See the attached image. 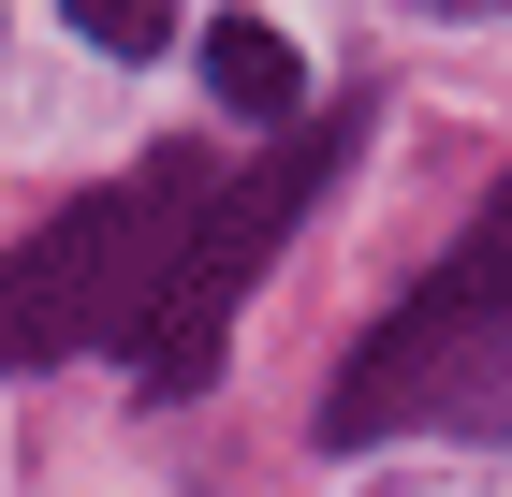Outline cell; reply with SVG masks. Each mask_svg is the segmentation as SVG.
I'll return each mask as SVG.
<instances>
[{"label":"cell","mask_w":512,"mask_h":497,"mask_svg":"<svg viewBox=\"0 0 512 497\" xmlns=\"http://www.w3.org/2000/svg\"><path fill=\"white\" fill-rule=\"evenodd\" d=\"M205 74H220V103H235V117H293V30L220 15V30H205Z\"/></svg>","instance_id":"4"},{"label":"cell","mask_w":512,"mask_h":497,"mask_svg":"<svg viewBox=\"0 0 512 497\" xmlns=\"http://www.w3.org/2000/svg\"><path fill=\"white\" fill-rule=\"evenodd\" d=\"M337 147H352V132H293L278 161L220 176V205H205V234H191V264H176V307H161V322H147V351H132V381H147V395H191L205 366H220V337H235L249 278L278 264V234L308 220V191L337 176Z\"/></svg>","instance_id":"3"},{"label":"cell","mask_w":512,"mask_h":497,"mask_svg":"<svg viewBox=\"0 0 512 497\" xmlns=\"http://www.w3.org/2000/svg\"><path fill=\"white\" fill-rule=\"evenodd\" d=\"M498 424L512 439V176L483 191V220L454 234V264L425 278V293L395 307L381 337L337 366V395H322V439L352 454V439H395V424Z\"/></svg>","instance_id":"2"},{"label":"cell","mask_w":512,"mask_h":497,"mask_svg":"<svg viewBox=\"0 0 512 497\" xmlns=\"http://www.w3.org/2000/svg\"><path fill=\"white\" fill-rule=\"evenodd\" d=\"M205 205H220V161L161 147L147 176L59 205L30 249H0V293H15V366H59V351H147V322L176 307Z\"/></svg>","instance_id":"1"},{"label":"cell","mask_w":512,"mask_h":497,"mask_svg":"<svg viewBox=\"0 0 512 497\" xmlns=\"http://www.w3.org/2000/svg\"><path fill=\"white\" fill-rule=\"evenodd\" d=\"M0 366H15V293H0Z\"/></svg>","instance_id":"6"},{"label":"cell","mask_w":512,"mask_h":497,"mask_svg":"<svg viewBox=\"0 0 512 497\" xmlns=\"http://www.w3.org/2000/svg\"><path fill=\"white\" fill-rule=\"evenodd\" d=\"M74 30L118 44V59H147V44H176V15H161V0H74Z\"/></svg>","instance_id":"5"}]
</instances>
